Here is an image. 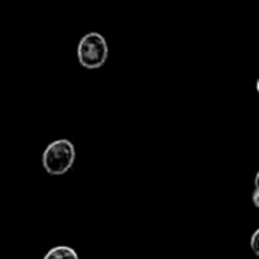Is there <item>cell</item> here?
Listing matches in <instances>:
<instances>
[{
    "label": "cell",
    "mask_w": 259,
    "mask_h": 259,
    "mask_svg": "<svg viewBox=\"0 0 259 259\" xmlns=\"http://www.w3.org/2000/svg\"><path fill=\"white\" fill-rule=\"evenodd\" d=\"M252 200H253V203H255V206L259 209V190L256 188L255 190V193H253V197H252Z\"/></svg>",
    "instance_id": "5"
},
{
    "label": "cell",
    "mask_w": 259,
    "mask_h": 259,
    "mask_svg": "<svg viewBox=\"0 0 259 259\" xmlns=\"http://www.w3.org/2000/svg\"><path fill=\"white\" fill-rule=\"evenodd\" d=\"M76 159V150L71 141L62 138L50 143L42 153V167L49 175L59 176L67 173Z\"/></svg>",
    "instance_id": "1"
},
{
    "label": "cell",
    "mask_w": 259,
    "mask_h": 259,
    "mask_svg": "<svg viewBox=\"0 0 259 259\" xmlns=\"http://www.w3.org/2000/svg\"><path fill=\"white\" fill-rule=\"evenodd\" d=\"M42 259H79L74 249L68 246H56L50 249Z\"/></svg>",
    "instance_id": "3"
},
{
    "label": "cell",
    "mask_w": 259,
    "mask_h": 259,
    "mask_svg": "<svg viewBox=\"0 0 259 259\" xmlns=\"http://www.w3.org/2000/svg\"><path fill=\"white\" fill-rule=\"evenodd\" d=\"M256 91H258V94H259V77H258V80H256Z\"/></svg>",
    "instance_id": "7"
},
{
    "label": "cell",
    "mask_w": 259,
    "mask_h": 259,
    "mask_svg": "<svg viewBox=\"0 0 259 259\" xmlns=\"http://www.w3.org/2000/svg\"><path fill=\"white\" fill-rule=\"evenodd\" d=\"M250 247L253 250V253L259 256V229L255 231V234L252 235V240H250Z\"/></svg>",
    "instance_id": "4"
},
{
    "label": "cell",
    "mask_w": 259,
    "mask_h": 259,
    "mask_svg": "<svg viewBox=\"0 0 259 259\" xmlns=\"http://www.w3.org/2000/svg\"><path fill=\"white\" fill-rule=\"evenodd\" d=\"M109 55L108 42L105 36L99 32L85 33L77 44V61L82 67L88 70L100 68Z\"/></svg>",
    "instance_id": "2"
},
{
    "label": "cell",
    "mask_w": 259,
    "mask_h": 259,
    "mask_svg": "<svg viewBox=\"0 0 259 259\" xmlns=\"http://www.w3.org/2000/svg\"><path fill=\"white\" fill-rule=\"evenodd\" d=\"M255 187L259 190V171L256 173V178H255Z\"/></svg>",
    "instance_id": "6"
}]
</instances>
